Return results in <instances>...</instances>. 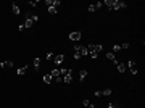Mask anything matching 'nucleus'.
I'll list each match as a JSON object with an SVG mask.
<instances>
[{"label": "nucleus", "mask_w": 145, "mask_h": 108, "mask_svg": "<svg viewBox=\"0 0 145 108\" xmlns=\"http://www.w3.org/2000/svg\"><path fill=\"white\" fill-rule=\"evenodd\" d=\"M60 74H61V77L66 74H73V70H66V68H60Z\"/></svg>", "instance_id": "nucleus-8"}, {"label": "nucleus", "mask_w": 145, "mask_h": 108, "mask_svg": "<svg viewBox=\"0 0 145 108\" xmlns=\"http://www.w3.org/2000/svg\"><path fill=\"white\" fill-rule=\"evenodd\" d=\"M11 10H13V13H15V15H19V13H21L19 6L16 5V3H13V5H11Z\"/></svg>", "instance_id": "nucleus-10"}, {"label": "nucleus", "mask_w": 145, "mask_h": 108, "mask_svg": "<svg viewBox=\"0 0 145 108\" xmlns=\"http://www.w3.org/2000/svg\"><path fill=\"white\" fill-rule=\"evenodd\" d=\"M63 81L66 82V84H69V82H73V74H66V76H63Z\"/></svg>", "instance_id": "nucleus-11"}, {"label": "nucleus", "mask_w": 145, "mask_h": 108, "mask_svg": "<svg viewBox=\"0 0 145 108\" xmlns=\"http://www.w3.org/2000/svg\"><path fill=\"white\" fill-rule=\"evenodd\" d=\"M55 81L57 82H63V77H61V76H60V77H55Z\"/></svg>", "instance_id": "nucleus-32"}, {"label": "nucleus", "mask_w": 145, "mask_h": 108, "mask_svg": "<svg viewBox=\"0 0 145 108\" xmlns=\"http://www.w3.org/2000/svg\"><path fill=\"white\" fill-rule=\"evenodd\" d=\"M108 108H116V105L114 103H108Z\"/></svg>", "instance_id": "nucleus-33"}, {"label": "nucleus", "mask_w": 145, "mask_h": 108, "mask_svg": "<svg viewBox=\"0 0 145 108\" xmlns=\"http://www.w3.org/2000/svg\"><path fill=\"white\" fill-rule=\"evenodd\" d=\"M29 5H31V6H37L39 2H29Z\"/></svg>", "instance_id": "nucleus-30"}, {"label": "nucleus", "mask_w": 145, "mask_h": 108, "mask_svg": "<svg viewBox=\"0 0 145 108\" xmlns=\"http://www.w3.org/2000/svg\"><path fill=\"white\" fill-rule=\"evenodd\" d=\"M102 6H103L102 2H97V3H95V8H97V10H98V8H102Z\"/></svg>", "instance_id": "nucleus-26"}, {"label": "nucleus", "mask_w": 145, "mask_h": 108, "mask_svg": "<svg viewBox=\"0 0 145 108\" xmlns=\"http://www.w3.org/2000/svg\"><path fill=\"white\" fill-rule=\"evenodd\" d=\"M89 11H90V13H94V11H97L95 5H90V6H89Z\"/></svg>", "instance_id": "nucleus-25"}, {"label": "nucleus", "mask_w": 145, "mask_h": 108, "mask_svg": "<svg viewBox=\"0 0 145 108\" xmlns=\"http://www.w3.org/2000/svg\"><path fill=\"white\" fill-rule=\"evenodd\" d=\"M107 58L111 60V61H114V60H116V55L113 53V52H108V53H107Z\"/></svg>", "instance_id": "nucleus-13"}, {"label": "nucleus", "mask_w": 145, "mask_h": 108, "mask_svg": "<svg viewBox=\"0 0 145 108\" xmlns=\"http://www.w3.org/2000/svg\"><path fill=\"white\" fill-rule=\"evenodd\" d=\"M90 58H94V60L98 58V53H90Z\"/></svg>", "instance_id": "nucleus-31"}, {"label": "nucleus", "mask_w": 145, "mask_h": 108, "mask_svg": "<svg viewBox=\"0 0 145 108\" xmlns=\"http://www.w3.org/2000/svg\"><path fill=\"white\" fill-rule=\"evenodd\" d=\"M52 81H53L52 74H45L44 76V82H45V84H52Z\"/></svg>", "instance_id": "nucleus-9"}, {"label": "nucleus", "mask_w": 145, "mask_h": 108, "mask_svg": "<svg viewBox=\"0 0 145 108\" xmlns=\"http://www.w3.org/2000/svg\"><path fill=\"white\" fill-rule=\"evenodd\" d=\"M60 76H61L60 74V70H52V77H53V79L55 77H60Z\"/></svg>", "instance_id": "nucleus-15"}, {"label": "nucleus", "mask_w": 145, "mask_h": 108, "mask_svg": "<svg viewBox=\"0 0 145 108\" xmlns=\"http://www.w3.org/2000/svg\"><path fill=\"white\" fill-rule=\"evenodd\" d=\"M87 50H89V53H100L103 50V45H98V44H90L89 47H87Z\"/></svg>", "instance_id": "nucleus-2"}, {"label": "nucleus", "mask_w": 145, "mask_h": 108, "mask_svg": "<svg viewBox=\"0 0 145 108\" xmlns=\"http://www.w3.org/2000/svg\"><path fill=\"white\" fill-rule=\"evenodd\" d=\"M86 76H87V71H86V70H81V73H79V79H81V81H84V79H86Z\"/></svg>", "instance_id": "nucleus-12"}, {"label": "nucleus", "mask_w": 145, "mask_h": 108, "mask_svg": "<svg viewBox=\"0 0 145 108\" xmlns=\"http://www.w3.org/2000/svg\"><path fill=\"white\" fill-rule=\"evenodd\" d=\"M81 37H82V34H81V31H73V32L69 34V39L73 40V42H79Z\"/></svg>", "instance_id": "nucleus-3"}, {"label": "nucleus", "mask_w": 145, "mask_h": 108, "mask_svg": "<svg viewBox=\"0 0 145 108\" xmlns=\"http://www.w3.org/2000/svg\"><path fill=\"white\" fill-rule=\"evenodd\" d=\"M32 24H34V21L29 18V19H26V23H24V27H32Z\"/></svg>", "instance_id": "nucleus-18"}, {"label": "nucleus", "mask_w": 145, "mask_h": 108, "mask_svg": "<svg viewBox=\"0 0 145 108\" xmlns=\"http://www.w3.org/2000/svg\"><path fill=\"white\" fill-rule=\"evenodd\" d=\"M111 94V89H105V90L102 92V95H110Z\"/></svg>", "instance_id": "nucleus-23"}, {"label": "nucleus", "mask_w": 145, "mask_h": 108, "mask_svg": "<svg viewBox=\"0 0 145 108\" xmlns=\"http://www.w3.org/2000/svg\"><path fill=\"white\" fill-rule=\"evenodd\" d=\"M119 47H121V50H126V49H129V44H121Z\"/></svg>", "instance_id": "nucleus-24"}, {"label": "nucleus", "mask_w": 145, "mask_h": 108, "mask_svg": "<svg viewBox=\"0 0 145 108\" xmlns=\"http://www.w3.org/2000/svg\"><path fill=\"white\" fill-rule=\"evenodd\" d=\"M126 6H127L126 2H121V0H111L110 10H121V8H126Z\"/></svg>", "instance_id": "nucleus-1"}, {"label": "nucleus", "mask_w": 145, "mask_h": 108, "mask_svg": "<svg viewBox=\"0 0 145 108\" xmlns=\"http://www.w3.org/2000/svg\"><path fill=\"white\" fill-rule=\"evenodd\" d=\"M119 50H121V47H119L118 44H114V45H113V53H116V52H119Z\"/></svg>", "instance_id": "nucleus-21"}, {"label": "nucleus", "mask_w": 145, "mask_h": 108, "mask_svg": "<svg viewBox=\"0 0 145 108\" xmlns=\"http://www.w3.org/2000/svg\"><path fill=\"white\" fill-rule=\"evenodd\" d=\"M81 57H82V55H81V53H79V52H74V58H76V60H79V58H81Z\"/></svg>", "instance_id": "nucleus-27"}, {"label": "nucleus", "mask_w": 145, "mask_h": 108, "mask_svg": "<svg viewBox=\"0 0 145 108\" xmlns=\"http://www.w3.org/2000/svg\"><path fill=\"white\" fill-rule=\"evenodd\" d=\"M53 61H55V65H61V63L64 61V55H55Z\"/></svg>", "instance_id": "nucleus-6"}, {"label": "nucleus", "mask_w": 145, "mask_h": 108, "mask_svg": "<svg viewBox=\"0 0 145 108\" xmlns=\"http://www.w3.org/2000/svg\"><path fill=\"white\" fill-rule=\"evenodd\" d=\"M32 65H34V68H37V70H39V66H40V58H34Z\"/></svg>", "instance_id": "nucleus-16"}, {"label": "nucleus", "mask_w": 145, "mask_h": 108, "mask_svg": "<svg viewBox=\"0 0 145 108\" xmlns=\"http://www.w3.org/2000/svg\"><path fill=\"white\" fill-rule=\"evenodd\" d=\"M48 13H50V15H55V13H57V8H55V6H48Z\"/></svg>", "instance_id": "nucleus-22"}, {"label": "nucleus", "mask_w": 145, "mask_h": 108, "mask_svg": "<svg viewBox=\"0 0 145 108\" xmlns=\"http://www.w3.org/2000/svg\"><path fill=\"white\" fill-rule=\"evenodd\" d=\"M45 58H47V60H48V61H50V60H53V58H55V55H53V53H52V52H48V53H47V55H45Z\"/></svg>", "instance_id": "nucleus-20"}, {"label": "nucleus", "mask_w": 145, "mask_h": 108, "mask_svg": "<svg viewBox=\"0 0 145 108\" xmlns=\"http://www.w3.org/2000/svg\"><path fill=\"white\" fill-rule=\"evenodd\" d=\"M82 105H84V107H90V108H94V103H90V100H82Z\"/></svg>", "instance_id": "nucleus-19"}, {"label": "nucleus", "mask_w": 145, "mask_h": 108, "mask_svg": "<svg viewBox=\"0 0 145 108\" xmlns=\"http://www.w3.org/2000/svg\"><path fill=\"white\" fill-rule=\"evenodd\" d=\"M26 70H27V66H21V68H19V70L16 71V73H18V74H19V76H23V74H24V73H26Z\"/></svg>", "instance_id": "nucleus-17"}, {"label": "nucleus", "mask_w": 145, "mask_h": 108, "mask_svg": "<svg viewBox=\"0 0 145 108\" xmlns=\"http://www.w3.org/2000/svg\"><path fill=\"white\" fill-rule=\"evenodd\" d=\"M74 52H79L81 55H87V53H89L87 47H82V45H79V44H76V45H74Z\"/></svg>", "instance_id": "nucleus-5"}, {"label": "nucleus", "mask_w": 145, "mask_h": 108, "mask_svg": "<svg viewBox=\"0 0 145 108\" xmlns=\"http://www.w3.org/2000/svg\"><path fill=\"white\" fill-rule=\"evenodd\" d=\"M31 19H32L34 23H36V21H39V16H36V15H32V16H31Z\"/></svg>", "instance_id": "nucleus-28"}, {"label": "nucleus", "mask_w": 145, "mask_h": 108, "mask_svg": "<svg viewBox=\"0 0 145 108\" xmlns=\"http://www.w3.org/2000/svg\"><path fill=\"white\" fill-rule=\"evenodd\" d=\"M113 63H114V65H116V68H118V73H121V74H123V73H126V71H127L126 63H119V61H116V60H114Z\"/></svg>", "instance_id": "nucleus-4"}, {"label": "nucleus", "mask_w": 145, "mask_h": 108, "mask_svg": "<svg viewBox=\"0 0 145 108\" xmlns=\"http://www.w3.org/2000/svg\"><path fill=\"white\" fill-rule=\"evenodd\" d=\"M13 66V61H10V60H6V61H2L0 63V68H11Z\"/></svg>", "instance_id": "nucleus-7"}, {"label": "nucleus", "mask_w": 145, "mask_h": 108, "mask_svg": "<svg viewBox=\"0 0 145 108\" xmlns=\"http://www.w3.org/2000/svg\"><path fill=\"white\" fill-rule=\"evenodd\" d=\"M126 66H127V68H131V70H132V68H135V61H134V60H129L127 63H126Z\"/></svg>", "instance_id": "nucleus-14"}, {"label": "nucleus", "mask_w": 145, "mask_h": 108, "mask_svg": "<svg viewBox=\"0 0 145 108\" xmlns=\"http://www.w3.org/2000/svg\"><path fill=\"white\" fill-rule=\"evenodd\" d=\"M94 95H95V97H102V90H97Z\"/></svg>", "instance_id": "nucleus-29"}]
</instances>
